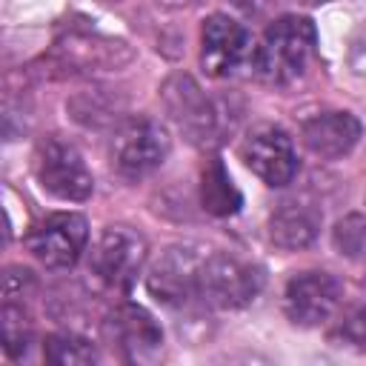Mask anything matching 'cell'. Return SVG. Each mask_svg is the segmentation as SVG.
Masks as SVG:
<instances>
[{
	"label": "cell",
	"mask_w": 366,
	"mask_h": 366,
	"mask_svg": "<svg viewBox=\"0 0 366 366\" xmlns=\"http://www.w3.org/2000/svg\"><path fill=\"white\" fill-rule=\"evenodd\" d=\"M263 289L260 266L232 254V252H209L200 266L197 297L214 309H243Z\"/></svg>",
	"instance_id": "3957f363"
},
{
	"label": "cell",
	"mask_w": 366,
	"mask_h": 366,
	"mask_svg": "<svg viewBox=\"0 0 366 366\" xmlns=\"http://www.w3.org/2000/svg\"><path fill=\"white\" fill-rule=\"evenodd\" d=\"M206 254L209 249L197 243L169 246L146 277L149 292L166 306H186L189 300L197 297V280Z\"/></svg>",
	"instance_id": "ba28073f"
},
{
	"label": "cell",
	"mask_w": 366,
	"mask_h": 366,
	"mask_svg": "<svg viewBox=\"0 0 366 366\" xmlns=\"http://www.w3.org/2000/svg\"><path fill=\"white\" fill-rule=\"evenodd\" d=\"M166 3H189V0H166Z\"/></svg>",
	"instance_id": "cb8c5ba5"
},
{
	"label": "cell",
	"mask_w": 366,
	"mask_h": 366,
	"mask_svg": "<svg viewBox=\"0 0 366 366\" xmlns=\"http://www.w3.org/2000/svg\"><path fill=\"white\" fill-rule=\"evenodd\" d=\"M31 272L23 269V266H9L6 274H3V300H17L23 303L26 297V289L31 286Z\"/></svg>",
	"instance_id": "44dd1931"
},
{
	"label": "cell",
	"mask_w": 366,
	"mask_h": 366,
	"mask_svg": "<svg viewBox=\"0 0 366 366\" xmlns=\"http://www.w3.org/2000/svg\"><path fill=\"white\" fill-rule=\"evenodd\" d=\"M169 149H172L169 132L157 120L132 117L114 132L109 154L117 174H123L126 180H140L163 166Z\"/></svg>",
	"instance_id": "5b68a950"
},
{
	"label": "cell",
	"mask_w": 366,
	"mask_h": 366,
	"mask_svg": "<svg viewBox=\"0 0 366 366\" xmlns=\"http://www.w3.org/2000/svg\"><path fill=\"white\" fill-rule=\"evenodd\" d=\"M200 203L214 217H229V214L240 212L243 197H240L237 186L232 183L226 166L217 157H212L200 172Z\"/></svg>",
	"instance_id": "2e32d148"
},
{
	"label": "cell",
	"mask_w": 366,
	"mask_h": 366,
	"mask_svg": "<svg viewBox=\"0 0 366 366\" xmlns=\"http://www.w3.org/2000/svg\"><path fill=\"white\" fill-rule=\"evenodd\" d=\"M337 306H340V283L329 272L320 269L300 272L286 283L283 309L295 326L315 329L326 323L337 312Z\"/></svg>",
	"instance_id": "30bf717a"
},
{
	"label": "cell",
	"mask_w": 366,
	"mask_h": 366,
	"mask_svg": "<svg viewBox=\"0 0 366 366\" xmlns=\"http://www.w3.org/2000/svg\"><path fill=\"white\" fill-rule=\"evenodd\" d=\"M109 335L120 346L123 357L132 363L154 360L163 349V332H160L157 320L143 306H134V303H123L112 312Z\"/></svg>",
	"instance_id": "5bb4252c"
},
{
	"label": "cell",
	"mask_w": 366,
	"mask_h": 366,
	"mask_svg": "<svg viewBox=\"0 0 366 366\" xmlns=\"http://www.w3.org/2000/svg\"><path fill=\"white\" fill-rule=\"evenodd\" d=\"M31 166H34V177L43 186V192H49L57 200L80 203L94 192V177L83 154L60 137L40 140L34 149Z\"/></svg>",
	"instance_id": "277c9868"
},
{
	"label": "cell",
	"mask_w": 366,
	"mask_h": 366,
	"mask_svg": "<svg viewBox=\"0 0 366 366\" xmlns=\"http://www.w3.org/2000/svg\"><path fill=\"white\" fill-rule=\"evenodd\" d=\"M163 106L169 117L177 123L183 137L200 149H212L223 143V137L234 129V112L226 100L209 97L189 74H174L160 89Z\"/></svg>",
	"instance_id": "6da1fadb"
},
{
	"label": "cell",
	"mask_w": 366,
	"mask_h": 366,
	"mask_svg": "<svg viewBox=\"0 0 366 366\" xmlns=\"http://www.w3.org/2000/svg\"><path fill=\"white\" fill-rule=\"evenodd\" d=\"M320 223H323V214L312 200L292 197L277 203V209L269 214V237L274 246L286 252H297L315 243Z\"/></svg>",
	"instance_id": "9a60e30c"
},
{
	"label": "cell",
	"mask_w": 366,
	"mask_h": 366,
	"mask_svg": "<svg viewBox=\"0 0 366 366\" xmlns=\"http://www.w3.org/2000/svg\"><path fill=\"white\" fill-rule=\"evenodd\" d=\"M337 337H340V343H346V346H352V349H357V352L366 355V309L352 312V315L340 323Z\"/></svg>",
	"instance_id": "ffe728a7"
},
{
	"label": "cell",
	"mask_w": 366,
	"mask_h": 366,
	"mask_svg": "<svg viewBox=\"0 0 366 366\" xmlns=\"http://www.w3.org/2000/svg\"><path fill=\"white\" fill-rule=\"evenodd\" d=\"M43 357L51 366H92L100 360L94 343H89L86 337H80L74 332L49 335L43 343Z\"/></svg>",
	"instance_id": "e0dca14e"
},
{
	"label": "cell",
	"mask_w": 366,
	"mask_h": 366,
	"mask_svg": "<svg viewBox=\"0 0 366 366\" xmlns=\"http://www.w3.org/2000/svg\"><path fill=\"white\" fill-rule=\"evenodd\" d=\"M306 6H323V3H329V0H303Z\"/></svg>",
	"instance_id": "603a6c76"
},
{
	"label": "cell",
	"mask_w": 366,
	"mask_h": 366,
	"mask_svg": "<svg viewBox=\"0 0 366 366\" xmlns=\"http://www.w3.org/2000/svg\"><path fill=\"white\" fill-rule=\"evenodd\" d=\"M335 246L346 257H363L366 254V217L349 214L335 229Z\"/></svg>",
	"instance_id": "d6986e66"
},
{
	"label": "cell",
	"mask_w": 366,
	"mask_h": 366,
	"mask_svg": "<svg viewBox=\"0 0 366 366\" xmlns=\"http://www.w3.org/2000/svg\"><path fill=\"white\" fill-rule=\"evenodd\" d=\"M300 140L312 154L323 160H337L357 146L360 120L352 112H340V109L315 112L300 123Z\"/></svg>",
	"instance_id": "4fadbf2b"
},
{
	"label": "cell",
	"mask_w": 366,
	"mask_h": 366,
	"mask_svg": "<svg viewBox=\"0 0 366 366\" xmlns=\"http://www.w3.org/2000/svg\"><path fill=\"white\" fill-rule=\"evenodd\" d=\"M249 34L229 14H209L200 29V66L209 77H229L249 57Z\"/></svg>",
	"instance_id": "7c38bea8"
},
{
	"label": "cell",
	"mask_w": 366,
	"mask_h": 366,
	"mask_svg": "<svg viewBox=\"0 0 366 366\" xmlns=\"http://www.w3.org/2000/svg\"><path fill=\"white\" fill-rule=\"evenodd\" d=\"M146 263V240L129 226H109L94 243L92 272L109 289H129Z\"/></svg>",
	"instance_id": "9c48e42d"
},
{
	"label": "cell",
	"mask_w": 366,
	"mask_h": 366,
	"mask_svg": "<svg viewBox=\"0 0 366 366\" xmlns=\"http://www.w3.org/2000/svg\"><path fill=\"white\" fill-rule=\"evenodd\" d=\"M89 240V223L83 214L57 212L46 214L26 232V249L46 269H69L80 260Z\"/></svg>",
	"instance_id": "52a82bcc"
},
{
	"label": "cell",
	"mask_w": 366,
	"mask_h": 366,
	"mask_svg": "<svg viewBox=\"0 0 366 366\" xmlns=\"http://www.w3.org/2000/svg\"><path fill=\"white\" fill-rule=\"evenodd\" d=\"M0 335H3V349L6 355L17 357L29 349L31 343V320L23 303L17 300H3V312H0Z\"/></svg>",
	"instance_id": "ac0fdd59"
},
{
	"label": "cell",
	"mask_w": 366,
	"mask_h": 366,
	"mask_svg": "<svg viewBox=\"0 0 366 366\" xmlns=\"http://www.w3.org/2000/svg\"><path fill=\"white\" fill-rule=\"evenodd\" d=\"M240 160L266 183L286 186L297 174V154L292 137L280 126H254L240 143Z\"/></svg>",
	"instance_id": "8fae6325"
},
{
	"label": "cell",
	"mask_w": 366,
	"mask_h": 366,
	"mask_svg": "<svg viewBox=\"0 0 366 366\" xmlns=\"http://www.w3.org/2000/svg\"><path fill=\"white\" fill-rule=\"evenodd\" d=\"M132 60L129 43L97 31H69L54 40L49 63L57 74H103L117 71Z\"/></svg>",
	"instance_id": "8992f818"
},
{
	"label": "cell",
	"mask_w": 366,
	"mask_h": 366,
	"mask_svg": "<svg viewBox=\"0 0 366 366\" xmlns=\"http://www.w3.org/2000/svg\"><path fill=\"white\" fill-rule=\"evenodd\" d=\"M315 23L300 14H283L266 29L260 46L252 54L254 74L266 83L286 86L306 71L309 60L315 57Z\"/></svg>",
	"instance_id": "7a4b0ae2"
},
{
	"label": "cell",
	"mask_w": 366,
	"mask_h": 366,
	"mask_svg": "<svg viewBox=\"0 0 366 366\" xmlns=\"http://www.w3.org/2000/svg\"><path fill=\"white\" fill-rule=\"evenodd\" d=\"M232 3H234L243 14H249V17H266L277 0H232Z\"/></svg>",
	"instance_id": "7402d4cb"
}]
</instances>
